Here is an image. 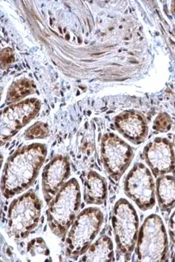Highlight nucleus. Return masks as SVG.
<instances>
[{
    "mask_svg": "<svg viewBox=\"0 0 175 262\" xmlns=\"http://www.w3.org/2000/svg\"><path fill=\"white\" fill-rule=\"evenodd\" d=\"M43 144L25 146L10 157L2 176V194L6 199L21 193L33 185L47 157Z\"/></svg>",
    "mask_w": 175,
    "mask_h": 262,
    "instance_id": "nucleus-1",
    "label": "nucleus"
},
{
    "mask_svg": "<svg viewBox=\"0 0 175 262\" xmlns=\"http://www.w3.org/2000/svg\"><path fill=\"white\" fill-rule=\"evenodd\" d=\"M80 186L76 179L68 181L57 192L47 211V221L52 233L59 238L67 235L77 217L81 206Z\"/></svg>",
    "mask_w": 175,
    "mask_h": 262,
    "instance_id": "nucleus-2",
    "label": "nucleus"
},
{
    "mask_svg": "<svg viewBox=\"0 0 175 262\" xmlns=\"http://www.w3.org/2000/svg\"><path fill=\"white\" fill-rule=\"evenodd\" d=\"M137 261H166L169 242L164 222L156 214L148 216L139 229L135 249Z\"/></svg>",
    "mask_w": 175,
    "mask_h": 262,
    "instance_id": "nucleus-3",
    "label": "nucleus"
},
{
    "mask_svg": "<svg viewBox=\"0 0 175 262\" xmlns=\"http://www.w3.org/2000/svg\"><path fill=\"white\" fill-rule=\"evenodd\" d=\"M104 216L97 208H87L77 215L65 239V255L77 259L87 251L100 231Z\"/></svg>",
    "mask_w": 175,
    "mask_h": 262,
    "instance_id": "nucleus-4",
    "label": "nucleus"
},
{
    "mask_svg": "<svg viewBox=\"0 0 175 262\" xmlns=\"http://www.w3.org/2000/svg\"><path fill=\"white\" fill-rule=\"evenodd\" d=\"M41 202L33 190L14 200L8 212V231L15 239H24L38 226Z\"/></svg>",
    "mask_w": 175,
    "mask_h": 262,
    "instance_id": "nucleus-5",
    "label": "nucleus"
},
{
    "mask_svg": "<svg viewBox=\"0 0 175 262\" xmlns=\"http://www.w3.org/2000/svg\"><path fill=\"white\" fill-rule=\"evenodd\" d=\"M139 217L134 206L124 198L116 202L113 210L112 225L117 251L125 261H130L139 235Z\"/></svg>",
    "mask_w": 175,
    "mask_h": 262,
    "instance_id": "nucleus-6",
    "label": "nucleus"
},
{
    "mask_svg": "<svg viewBox=\"0 0 175 262\" xmlns=\"http://www.w3.org/2000/svg\"><path fill=\"white\" fill-rule=\"evenodd\" d=\"M125 194L143 211L156 204L155 184L152 172L142 163H136L124 180Z\"/></svg>",
    "mask_w": 175,
    "mask_h": 262,
    "instance_id": "nucleus-7",
    "label": "nucleus"
},
{
    "mask_svg": "<svg viewBox=\"0 0 175 262\" xmlns=\"http://www.w3.org/2000/svg\"><path fill=\"white\" fill-rule=\"evenodd\" d=\"M101 160L108 176L119 182L134 157L132 147L114 134H106L101 142Z\"/></svg>",
    "mask_w": 175,
    "mask_h": 262,
    "instance_id": "nucleus-8",
    "label": "nucleus"
},
{
    "mask_svg": "<svg viewBox=\"0 0 175 262\" xmlns=\"http://www.w3.org/2000/svg\"><path fill=\"white\" fill-rule=\"evenodd\" d=\"M143 154L155 178L175 172L174 146L168 139H154L145 147Z\"/></svg>",
    "mask_w": 175,
    "mask_h": 262,
    "instance_id": "nucleus-9",
    "label": "nucleus"
},
{
    "mask_svg": "<svg viewBox=\"0 0 175 262\" xmlns=\"http://www.w3.org/2000/svg\"><path fill=\"white\" fill-rule=\"evenodd\" d=\"M39 108L38 103L31 100L5 109L1 117L2 144L35 118Z\"/></svg>",
    "mask_w": 175,
    "mask_h": 262,
    "instance_id": "nucleus-10",
    "label": "nucleus"
},
{
    "mask_svg": "<svg viewBox=\"0 0 175 262\" xmlns=\"http://www.w3.org/2000/svg\"><path fill=\"white\" fill-rule=\"evenodd\" d=\"M71 164L65 157H55L42 172V192L47 204L56 195L71 176Z\"/></svg>",
    "mask_w": 175,
    "mask_h": 262,
    "instance_id": "nucleus-11",
    "label": "nucleus"
},
{
    "mask_svg": "<svg viewBox=\"0 0 175 262\" xmlns=\"http://www.w3.org/2000/svg\"><path fill=\"white\" fill-rule=\"evenodd\" d=\"M115 128L123 136L135 144L146 140L148 126L142 115L134 111H126L114 119Z\"/></svg>",
    "mask_w": 175,
    "mask_h": 262,
    "instance_id": "nucleus-12",
    "label": "nucleus"
},
{
    "mask_svg": "<svg viewBox=\"0 0 175 262\" xmlns=\"http://www.w3.org/2000/svg\"><path fill=\"white\" fill-rule=\"evenodd\" d=\"M108 196L106 179L94 170L87 172L83 187V200L88 204L101 205Z\"/></svg>",
    "mask_w": 175,
    "mask_h": 262,
    "instance_id": "nucleus-13",
    "label": "nucleus"
},
{
    "mask_svg": "<svg viewBox=\"0 0 175 262\" xmlns=\"http://www.w3.org/2000/svg\"><path fill=\"white\" fill-rule=\"evenodd\" d=\"M114 261V245L112 240L107 235L101 236L94 244H91L80 259V261L89 262Z\"/></svg>",
    "mask_w": 175,
    "mask_h": 262,
    "instance_id": "nucleus-14",
    "label": "nucleus"
},
{
    "mask_svg": "<svg viewBox=\"0 0 175 262\" xmlns=\"http://www.w3.org/2000/svg\"><path fill=\"white\" fill-rule=\"evenodd\" d=\"M156 194L161 210L169 211L175 207V176L165 174L157 178Z\"/></svg>",
    "mask_w": 175,
    "mask_h": 262,
    "instance_id": "nucleus-15",
    "label": "nucleus"
},
{
    "mask_svg": "<svg viewBox=\"0 0 175 262\" xmlns=\"http://www.w3.org/2000/svg\"><path fill=\"white\" fill-rule=\"evenodd\" d=\"M28 261H51L50 250L41 237L35 238L28 243Z\"/></svg>",
    "mask_w": 175,
    "mask_h": 262,
    "instance_id": "nucleus-16",
    "label": "nucleus"
},
{
    "mask_svg": "<svg viewBox=\"0 0 175 262\" xmlns=\"http://www.w3.org/2000/svg\"><path fill=\"white\" fill-rule=\"evenodd\" d=\"M172 118L167 113H162L159 114L153 124V129L157 133L168 132L172 128Z\"/></svg>",
    "mask_w": 175,
    "mask_h": 262,
    "instance_id": "nucleus-17",
    "label": "nucleus"
},
{
    "mask_svg": "<svg viewBox=\"0 0 175 262\" xmlns=\"http://www.w3.org/2000/svg\"><path fill=\"white\" fill-rule=\"evenodd\" d=\"M47 127L42 123H37L28 130L27 138L29 139L43 138L47 136Z\"/></svg>",
    "mask_w": 175,
    "mask_h": 262,
    "instance_id": "nucleus-18",
    "label": "nucleus"
},
{
    "mask_svg": "<svg viewBox=\"0 0 175 262\" xmlns=\"http://www.w3.org/2000/svg\"><path fill=\"white\" fill-rule=\"evenodd\" d=\"M168 233L171 241L175 245V210L171 215L168 222Z\"/></svg>",
    "mask_w": 175,
    "mask_h": 262,
    "instance_id": "nucleus-19",
    "label": "nucleus"
},
{
    "mask_svg": "<svg viewBox=\"0 0 175 262\" xmlns=\"http://www.w3.org/2000/svg\"><path fill=\"white\" fill-rule=\"evenodd\" d=\"M170 11L175 19V1H172L171 3Z\"/></svg>",
    "mask_w": 175,
    "mask_h": 262,
    "instance_id": "nucleus-20",
    "label": "nucleus"
},
{
    "mask_svg": "<svg viewBox=\"0 0 175 262\" xmlns=\"http://www.w3.org/2000/svg\"><path fill=\"white\" fill-rule=\"evenodd\" d=\"M173 146H174L175 149V135L174 136V138H173Z\"/></svg>",
    "mask_w": 175,
    "mask_h": 262,
    "instance_id": "nucleus-21",
    "label": "nucleus"
},
{
    "mask_svg": "<svg viewBox=\"0 0 175 262\" xmlns=\"http://www.w3.org/2000/svg\"><path fill=\"white\" fill-rule=\"evenodd\" d=\"M172 261L173 262H175V252H174V255H173V257L172 258Z\"/></svg>",
    "mask_w": 175,
    "mask_h": 262,
    "instance_id": "nucleus-22",
    "label": "nucleus"
}]
</instances>
